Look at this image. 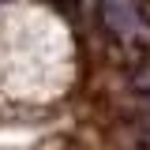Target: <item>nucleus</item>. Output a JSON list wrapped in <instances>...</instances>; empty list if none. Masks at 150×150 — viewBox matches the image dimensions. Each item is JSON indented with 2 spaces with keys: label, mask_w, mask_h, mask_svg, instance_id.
<instances>
[{
  "label": "nucleus",
  "mask_w": 150,
  "mask_h": 150,
  "mask_svg": "<svg viewBox=\"0 0 150 150\" xmlns=\"http://www.w3.org/2000/svg\"><path fill=\"white\" fill-rule=\"evenodd\" d=\"M105 23H109L112 34L128 38L139 26V11L131 8V0H105Z\"/></svg>",
  "instance_id": "1"
}]
</instances>
